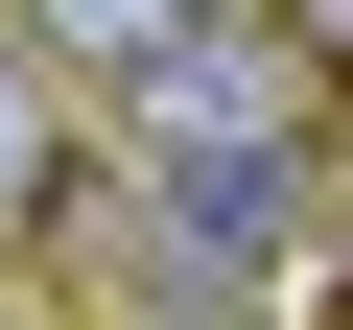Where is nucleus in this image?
Instances as JSON below:
<instances>
[{
    "label": "nucleus",
    "instance_id": "1",
    "mask_svg": "<svg viewBox=\"0 0 353 330\" xmlns=\"http://www.w3.org/2000/svg\"><path fill=\"white\" fill-rule=\"evenodd\" d=\"M48 236H71V283H118L141 330H283V283H306V165H259V189H118V165H71Z\"/></svg>",
    "mask_w": 353,
    "mask_h": 330
},
{
    "label": "nucleus",
    "instance_id": "2",
    "mask_svg": "<svg viewBox=\"0 0 353 330\" xmlns=\"http://www.w3.org/2000/svg\"><path fill=\"white\" fill-rule=\"evenodd\" d=\"M306 142H330V71L283 48V0H236V24H189L165 71H118L71 165H118V189H259V165H306Z\"/></svg>",
    "mask_w": 353,
    "mask_h": 330
},
{
    "label": "nucleus",
    "instance_id": "3",
    "mask_svg": "<svg viewBox=\"0 0 353 330\" xmlns=\"http://www.w3.org/2000/svg\"><path fill=\"white\" fill-rule=\"evenodd\" d=\"M189 24H236V0H0V48H24L48 95H71V71L118 95V71H165V48H189Z\"/></svg>",
    "mask_w": 353,
    "mask_h": 330
},
{
    "label": "nucleus",
    "instance_id": "4",
    "mask_svg": "<svg viewBox=\"0 0 353 330\" xmlns=\"http://www.w3.org/2000/svg\"><path fill=\"white\" fill-rule=\"evenodd\" d=\"M48 189H71V95L0 48V236H48Z\"/></svg>",
    "mask_w": 353,
    "mask_h": 330
},
{
    "label": "nucleus",
    "instance_id": "5",
    "mask_svg": "<svg viewBox=\"0 0 353 330\" xmlns=\"http://www.w3.org/2000/svg\"><path fill=\"white\" fill-rule=\"evenodd\" d=\"M283 48H306V71H353V0H283Z\"/></svg>",
    "mask_w": 353,
    "mask_h": 330
},
{
    "label": "nucleus",
    "instance_id": "6",
    "mask_svg": "<svg viewBox=\"0 0 353 330\" xmlns=\"http://www.w3.org/2000/svg\"><path fill=\"white\" fill-rule=\"evenodd\" d=\"M306 165H353V71H330V142H306Z\"/></svg>",
    "mask_w": 353,
    "mask_h": 330
}]
</instances>
